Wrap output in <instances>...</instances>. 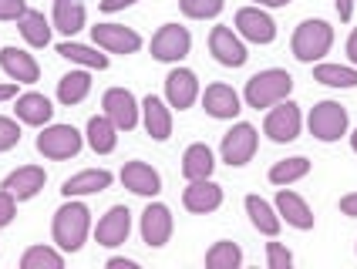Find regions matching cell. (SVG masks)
I'll use <instances>...</instances> for the list:
<instances>
[{
	"label": "cell",
	"mask_w": 357,
	"mask_h": 269,
	"mask_svg": "<svg viewBox=\"0 0 357 269\" xmlns=\"http://www.w3.org/2000/svg\"><path fill=\"white\" fill-rule=\"evenodd\" d=\"M88 226H91V212L84 202H64L54 212V243L64 252H78L88 239Z\"/></svg>",
	"instance_id": "obj_1"
},
{
	"label": "cell",
	"mask_w": 357,
	"mask_h": 269,
	"mask_svg": "<svg viewBox=\"0 0 357 269\" xmlns=\"http://www.w3.org/2000/svg\"><path fill=\"white\" fill-rule=\"evenodd\" d=\"M294 91V77L287 75V71H280V68H270V71H259L246 81V105L250 108H273L277 101Z\"/></svg>",
	"instance_id": "obj_2"
},
{
	"label": "cell",
	"mask_w": 357,
	"mask_h": 269,
	"mask_svg": "<svg viewBox=\"0 0 357 269\" xmlns=\"http://www.w3.org/2000/svg\"><path fill=\"white\" fill-rule=\"evenodd\" d=\"M334 44V27L327 20H303L294 31V58L303 64L320 61Z\"/></svg>",
	"instance_id": "obj_3"
},
{
	"label": "cell",
	"mask_w": 357,
	"mask_h": 269,
	"mask_svg": "<svg viewBox=\"0 0 357 269\" xmlns=\"http://www.w3.org/2000/svg\"><path fill=\"white\" fill-rule=\"evenodd\" d=\"M38 152L44 158H75L81 152V134L71 125H51L38 134Z\"/></svg>",
	"instance_id": "obj_4"
},
{
	"label": "cell",
	"mask_w": 357,
	"mask_h": 269,
	"mask_svg": "<svg viewBox=\"0 0 357 269\" xmlns=\"http://www.w3.org/2000/svg\"><path fill=\"white\" fill-rule=\"evenodd\" d=\"M347 132V112L337 101H320L310 112V134L320 141H337Z\"/></svg>",
	"instance_id": "obj_5"
},
{
	"label": "cell",
	"mask_w": 357,
	"mask_h": 269,
	"mask_svg": "<svg viewBox=\"0 0 357 269\" xmlns=\"http://www.w3.org/2000/svg\"><path fill=\"white\" fill-rule=\"evenodd\" d=\"M219 152H222V162H229L233 169L246 165L253 158V152H257V128L246 125V121L233 125L229 132L222 134V148Z\"/></svg>",
	"instance_id": "obj_6"
},
{
	"label": "cell",
	"mask_w": 357,
	"mask_h": 269,
	"mask_svg": "<svg viewBox=\"0 0 357 269\" xmlns=\"http://www.w3.org/2000/svg\"><path fill=\"white\" fill-rule=\"evenodd\" d=\"M263 132L270 134L273 141H294L300 134V108L294 105V101H277L273 108H270V115H266V121H263Z\"/></svg>",
	"instance_id": "obj_7"
},
{
	"label": "cell",
	"mask_w": 357,
	"mask_h": 269,
	"mask_svg": "<svg viewBox=\"0 0 357 269\" xmlns=\"http://www.w3.org/2000/svg\"><path fill=\"white\" fill-rule=\"evenodd\" d=\"M101 108H105V115L112 118V125L121 128V132H128V128H135V125H139V101H135L132 91H125V88H112V91H105Z\"/></svg>",
	"instance_id": "obj_8"
},
{
	"label": "cell",
	"mask_w": 357,
	"mask_h": 269,
	"mask_svg": "<svg viewBox=\"0 0 357 269\" xmlns=\"http://www.w3.org/2000/svg\"><path fill=\"white\" fill-rule=\"evenodd\" d=\"M189 47H192L189 31L178 27V24H165V27H159V34L152 38V58L155 61H182L189 54Z\"/></svg>",
	"instance_id": "obj_9"
},
{
	"label": "cell",
	"mask_w": 357,
	"mask_h": 269,
	"mask_svg": "<svg viewBox=\"0 0 357 269\" xmlns=\"http://www.w3.org/2000/svg\"><path fill=\"white\" fill-rule=\"evenodd\" d=\"M91 38L98 47L112 51V54H132L142 47L139 34L132 27H121V24H98V27H91Z\"/></svg>",
	"instance_id": "obj_10"
},
{
	"label": "cell",
	"mask_w": 357,
	"mask_h": 269,
	"mask_svg": "<svg viewBox=\"0 0 357 269\" xmlns=\"http://www.w3.org/2000/svg\"><path fill=\"white\" fill-rule=\"evenodd\" d=\"M169 236H172V212H169V206H162V202L145 206V212H142V239L152 249H159V246L169 243Z\"/></svg>",
	"instance_id": "obj_11"
},
{
	"label": "cell",
	"mask_w": 357,
	"mask_h": 269,
	"mask_svg": "<svg viewBox=\"0 0 357 269\" xmlns=\"http://www.w3.org/2000/svg\"><path fill=\"white\" fill-rule=\"evenodd\" d=\"M209 51H213V58H216L219 64H226V68L246 64V47H243V40L233 34V27H226V24L213 27V34H209Z\"/></svg>",
	"instance_id": "obj_12"
},
{
	"label": "cell",
	"mask_w": 357,
	"mask_h": 269,
	"mask_svg": "<svg viewBox=\"0 0 357 269\" xmlns=\"http://www.w3.org/2000/svg\"><path fill=\"white\" fill-rule=\"evenodd\" d=\"M236 31L253 44H270L277 38V24L270 14H263L259 7H243L236 14Z\"/></svg>",
	"instance_id": "obj_13"
},
{
	"label": "cell",
	"mask_w": 357,
	"mask_h": 269,
	"mask_svg": "<svg viewBox=\"0 0 357 269\" xmlns=\"http://www.w3.org/2000/svg\"><path fill=\"white\" fill-rule=\"evenodd\" d=\"M128 232H132V212L125 209V206H112V209L101 215L95 239H98L101 246H121L128 239Z\"/></svg>",
	"instance_id": "obj_14"
},
{
	"label": "cell",
	"mask_w": 357,
	"mask_h": 269,
	"mask_svg": "<svg viewBox=\"0 0 357 269\" xmlns=\"http://www.w3.org/2000/svg\"><path fill=\"white\" fill-rule=\"evenodd\" d=\"M199 95V81L196 75L189 71V68H176V71H169L165 77V98H169V105L178 108V112H185Z\"/></svg>",
	"instance_id": "obj_15"
},
{
	"label": "cell",
	"mask_w": 357,
	"mask_h": 269,
	"mask_svg": "<svg viewBox=\"0 0 357 269\" xmlns=\"http://www.w3.org/2000/svg\"><path fill=\"white\" fill-rule=\"evenodd\" d=\"M182 206L189 212H213L222 206V189H219L216 182H209V178H196V182L185 185Z\"/></svg>",
	"instance_id": "obj_16"
},
{
	"label": "cell",
	"mask_w": 357,
	"mask_h": 269,
	"mask_svg": "<svg viewBox=\"0 0 357 269\" xmlns=\"http://www.w3.org/2000/svg\"><path fill=\"white\" fill-rule=\"evenodd\" d=\"M0 68L14 77L17 84H34L40 77L38 61L31 58L27 51H20V47H3V51H0Z\"/></svg>",
	"instance_id": "obj_17"
},
{
	"label": "cell",
	"mask_w": 357,
	"mask_h": 269,
	"mask_svg": "<svg viewBox=\"0 0 357 269\" xmlns=\"http://www.w3.org/2000/svg\"><path fill=\"white\" fill-rule=\"evenodd\" d=\"M44 169H38V165H24V169H17V172H10L7 178H3V192H10L14 199H31V195H38L40 189H44Z\"/></svg>",
	"instance_id": "obj_18"
},
{
	"label": "cell",
	"mask_w": 357,
	"mask_h": 269,
	"mask_svg": "<svg viewBox=\"0 0 357 269\" xmlns=\"http://www.w3.org/2000/svg\"><path fill=\"white\" fill-rule=\"evenodd\" d=\"M277 212L294 229H303V232L314 229V212H310V206L297 192H290V189H280L277 192Z\"/></svg>",
	"instance_id": "obj_19"
},
{
	"label": "cell",
	"mask_w": 357,
	"mask_h": 269,
	"mask_svg": "<svg viewBox=\"0 0 357 269\" xmlns=\"http://www.w3.org/2000/svg\"><path fill=\"white\" fill-rule=\"evenodd\" d=\"M121 182H125V189H132L135 195H155L162 189L159 172L152 165H145V162H128L121 169Z\"/></svg>",
	"instance_id": "obj_20"
},
{
	"label": "cell",
	"mask_w": 357,
	"mask_h": 269,
	"mask_svg": "<svg viewBox=\"0 0 357 269\" xmlns=\"http://www.w3.org/2000/svg\"><path fill=\"white\" fill-rule=\"evenodd\" d=\"M202 108L213 118H236L239 115V95L229 84H209L202 95Z\"/></svg>",
	"instance_id": "obj_21"
},
{
	"label": "cell",
	"mask_w": 357,
	"mask_h": 269,
	"mask_svg": "<svg viewBox=\"0 0 357 269\" xmlns=\"http://www.w3.org/2000/svg\"><path fill=\"white\" fill-rule=\"evenodd\" d=\"M108 185H112V172H108V169H88V172L71 175V178L61 185V192L68 195V199H78V195L101 192V189H108Z\"/></svg>",
	"instance_id": "obj_22"
},
{
	"label": "cell",
	"mask_w": 357,
	"mask_h": 269,
	"mask_svg": "<svg viewBox=\"0 0 357 269\" xmlns=\"http://www.w3.org/2000/svg\"><path fill=\"white\" fill-rule=\"evenodd\" d=\"M142 112H145V132L152 134L155 141H165L172 134V115L165 108V101L155 95H149L142 101Z\"/></svg>",
	"instance_id": "obj_23"
},
{
	"label": "cell",
	"mask_w": 357,
	"mask_h": 269,
	"mask_svg": "<svg viewBox=\"0 0 357 269\" xmlns=\"http://www.w3.org/2000/svg\"><path fill=\"white\" fill-rule=\"evenodd\" d=\"M14 112L24 125H47L51 118H54V108H51V101L38 91H27V95L17 98V105H14Z\"/></svg>",
	"instance_id": "obj_24"
},
{
	"label": "cell",
	"mask_w": 357,
	"mask_h": 269,
	"mask_svg": "<svg viewBox=\"0 0 357 269\" xmlns=\"http://www.w3.org/2000/svg\"><path fill=\"white\" fill-rule=\"evenodd\" d=\"M213 169H216V162H213L209 145H189V148H185V155H182V175H185L189 182L209 178Z\"/></svg>",
	"instance_id": "obj_25"
},
{
	"label": "cell",
	"mask_w": 357,
	"mask_h": 269,
	"mask_svg": "<svg viewBox=\"0 0 357 269\" xmlns=\"http://www.w3.org/2000/svg\"><path fill=\"white\" fill-rule=\"evenodd\" d=\"M119 128L112 125V118L108 115H95L91 121H88V145L95 148L98 155H108L112 148H115V141H119Z\"/></svg>",
	"instance_id": "obj_26"
},
{
	"label": "cell",
	"mask_w": 357,
	"mask_h": 269,
	"mask_svg": "<svg viewBox=\"0 0 357 269\" xmlns=\"http://www.w3.org/2000/svg\"><path fill=\"white\" fill-rule=\"evenodd\" d=\"M246 212H250L253 226H257L263 236H277L280 232V215L273 212V206H270L266 199H259V195H246Z\"/></svg>",
	"instance_id": "obj_27"
},
{
	"label": "cell",
	"mask_w": 357,
	"mask_h": 269,
	"mask_svg": "<svg viewBox=\"0 0 357 269\" xmlns=\"http://www.w3.org/2000/svg\"><path fill=\"white\" fill-rule=\"evenodd\" d=\"M91 91V77L88 71H68V75L58 81V101L61 105H78L84 101Z\"/></svg>",
	"instance_id": "obj_28"
},
{
	"label": "cell",
	"mask_w": 357,
	"mask_h": 269,
	"mask_svg": "<svg viewBox=\"0 0 357 269\" xmlns=\"http://www.w3.org/2000/svg\"><path fill=\"white\" fill-rule=\"evenodd\" d=\"M54 27L64 34H78L84 27V3L81 0H54Z\"/></svg>",
	"instance_id": "obj_29"
},
{
	"label": "cell",
	"mask_w": 357,
	"mask_h": 269,
	"mask_svg": "<svg viewBox=\"0 0 357 269\" xmlns=\"http://www.w3.org/2000/svg\"><path fill=\"white\" fill-rule=\"evenodd\" d=\"M17 27H20V34H24V40L34 44V47H44V44L51 40V24H47V17H44L40 10H27V14L17 20Z\"/></svg>",
	"instance_id": "obj_30"
},
{
	"label": "cell",
	"mask_w": 357,
	"mask_h": 269,
	"mask_svg": "<svg viewBox=\"0 0 357 269\" xmlns=\"http://www.w3.org/2000/svg\"><path fill=\"white\" fill-rule=\"evenodd\" d=\"M314 81L331 84V88H357V68H340V64H317Z\"/></svg>",
	"instance_id": "obj_31"
},
{
	"label": "cell",
	"mask_w": 357,
	"mask_h": 269,
	"mask_svg": "<svg viewBox=\"0 0 357 269\" xmlns=\"http://www.w3.org/2000/svg\"><path fill=\"white\" fill-rule=\"evenodd\" d=\"M58 54L61 58H68V61H75V64H84V68H98V71L108 68V58L98 54L95 47H84V44H71V40H64V44H58Z\"/></svg>",
	"instance_id": "obj_32"
},
{
	"label": "cell",
	"mask_w": 357,
	"mask_h": 269,
	"mask_svg": "<svg viewBox=\"0 0 357 269\" xmlns=\"http://www.w3.org/2000/svg\"><path fill=\"white\" fill-rule=\"evenodd\" d=\"M243 263V249L236 243L222 239V243H213V249L206 252V266L209 269H236Z\"/></svg>",
	"instance_id": "obj_33"
},
{
	"label": "cell",
	"mask_w": 357,
	"mask_h": 269,
	"mask_svg": "<svg viewBox=\"0 0 357 269\" xmlns=\"http://www.w3.org/2000/svg\"><path fill=\"white\" fill-rule=\"evenodd\" d=\"M307 172H310V162H307L303 155H297V158H283V162H277V165L270 169V182H273V185H290V182L303 178Z\"/></svg>",
	"instance_id": "obj_34"
},
{
	"label": "cell",
	"mask_w": 357,
	"mask_h": 269,
	"mask_svg": "<svg viewBox=\"0 0 357 269\" xmlns=\"http://www.w3.org/2000/svg\"><path fill=\"white\" fill-rule=\"evenodd\" d=\"M20 266L24 269H61L64 259H61V252L47 249V246H31V249L20 256Z\"/></svg>",
	"instance_id": "obj_35"
},
{
	"label": "cell",
	"mask_w": 357,
	"mask_h": 269,
	"mask_svg": "<svg viewBox=\"0 0 357 269\" xmlns=\"http://www.w3.org/2000/svg\"><path fill=\"white\" fill-rule=\"evenodd\" d=\"M182 14L192 20H206V17H216L222 10V0H178Z\"/></svg>",
	"instance_id": "obj_36"
},
{
	"label": "cell",
	"mask_w": 357,
	"mask_h": 269,
	"mask_svg": "<svg viewBox=\"0 0 357 269\" xmlns=\"http://www.w3.org/2000/svg\"><path fill=\"white\" fill-rule=\"evenodd\" d=\"M266 263H270V269H287L294 263V252L280 243H266Z\"/></svg>",
	"instance_id": "obj_37"
},
{
	"label": "cell",
	"mask_w": 357,
	"mask_h": 269,
	"mask_svg": "<svg viewBox=\"0 0 357 269\" xmlns=\"http://www.w3.org/2000/svg\"><path fill=\"white\" fill-rule=\"evenodd\" d=\"M20 141V128L14 118H3L0 115V152H7V148H14Z\"/></svg>",
	"instance_id": "obj_38"
},
{
	"label": "cell",
	"mask_w": 357,
	"mask_h": 269,
	"mask_svg": "<svg viewBox=\"0 0 357 269\" xmlns=\"http://www.w3.org/2000/svg\"><path fill=\"white\" fill-rule=\"evenodd\" d=\"M27 14V0H0V20H20Z\"/></svg>",
	"instance_id": "obj_39"
},
{
	"label": "cell",
	"mask_w": 357,
	"mask_h": 269,
	"mask_svg": "<svg viewBox=\"0 0 357 269\" xmlns=\"http://www.w3.org/2000/svg\"><path fill=\"white\" fill-rule=\"evenodd\" d=\"M14 195L10 192H0V226H10V219H14Z\"/></svg>",
	"instance_id": "obj_40"
},
{
	"label": "cell",
	"mask_w": 357,
	"mask_h": 269,
	"mask_svg": "<svg viewBox=\"0 0 357 269\" xmlns=\"http://www.w3.org/2000/svg\"><path fill=\"white\" fill-rule=\"evenodd\" d=\"M132 3H139V0H101V10L115 14V10H125V7H132Z\"/></svg>",
	"instance_id": "obj_41"
},
{
	"label": "cell",
	"mask_w": 357,
	"mask_h": 269,
	"mask_svg": "<svg viewBox=\"0 0 357 269\" xmlns=\"http://www.w3.org/2000/svg\"><path fill=\"white\" fill-rule=\"evenodd\" d=\"M340 212L357 219V192H351V195H344V199H340Z\"/></svg>",
	"instance_id": "obj_42"
},
{
	"label": "cell",
	"mask_w": 357,
	"mask_h": 269,
	"mask_svg": "<svg viewBox=\"0 0 357 269\" xmlns=\"http://www.w3.org/2000/svg\"><path fill=\"white\" fill-rule=\"evenodd\" d=\"M334 3H337L340 20H351V14H354V0H334Z\"/></svg>",
	"instance_id": "obj_43"
},
{
	"label": "cell",
	"mask_w": 357,
	"mask_h": 269,
	"mask_svg": "<svg viewBox=\"0 0 357 269\" xmlns=\"http://www.w3.org/2000/svg\"><path fill=\"white\" fill-rule=\"evenodd\" d=\"M108 269H135V259H121V256H115V259H108Z\"/></svg>",
	"instance_id": "obj_44"
},
{
	"label": "cell",
	"mask_w": 357,
	"mask_h": 269,
	"mask_svg": "<svg viewBox=\"0 0 357 269\" xmlns=\"http://www.w3.org/2000/svg\"><path fill=\"white\" fill-rule=\"evenodd\" d=\"M347 54H351V61H354V68H357V27L351 31V38H347Z\"/></svg>",
	"instance_id": "obj_45"
},
{
	"label": "cell",
	"mask_w": 357,
	"mask_h": 269,
	"mask_svg": "<svg viewBox=\"0 0 357 269\" xmlns=\"http://www.w3.org/2000/svg\"><path fill=\"white\" fill-rule=\"evenodd\" d=\"M14 95H17V84H0V101H7Z\"/></svg>",
	"instance_id": "obj_46"
},
{
	"label": "cell",
	"mask_w": 357,
	"mask_h": 269,
	"mask_svg": "<svg viewBox=\"0 0 357 269\" xmlns=\"http://www.w3.org/2000/svg\"><path fill=\"white\" fill-rule=\"evenodd\" d=\"M257 3H263V7H283V3H290V0H257Z\"/></svg>",
	"instance_id": "obj_47"
},
{
	"label": "cell",
	"mask_w": 357,
	"mask_h": 269,
	"mask_svg": "<svg viewBox=\"0 0 357 269\" xmlns=\"http://www.w3.org/2000/svg\"><path fill=\"white\" fill-rule=\"evenodd\" d=\"M351 148H354V152H357V132L351 134Z\"/></svg>",
	"instance_id": "obj_48"
}]
</instances>
